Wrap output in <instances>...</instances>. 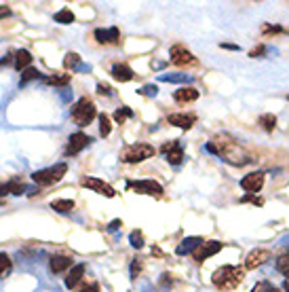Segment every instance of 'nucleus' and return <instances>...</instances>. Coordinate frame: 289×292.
<instances>
[{
	"label": "nucleus",
	"instance_id": "32",
	"mask_svg": "<svg viewBox=\"0 0 289 292\" xmlns=\"http://www.w3.org/2000/svg\"><path fill=\"white\" fill-rule=\"evenodd\" d=\"M287 30L283 26H272V23H264L262 26V34L264 36H272V34H285Z\"/></svg>",
	"mask_w": 289,
	"mask_h": 292
},
{
	"label": "nucleus",
	"instance_id": "44",
	"mask_svg": "<svg viewBox=\"0 0 289 292\" xmlns=\"http://www.w3.org/2000/svg\"><path fill=\"white\" fill-rule=\"evenodd\" d=\"M169 284H173V279H171V275H169V273H165V275H163V279H161V286H169Z\"/></svg>",
	"mask_w": 289,
	"mask_h": 292
},
{
	"label": "nucleus",
	"instance_id": "1",
	"mask_svg": "<svg viewBox=\"0 0 289 292\" xmlns=\"http://www.w3.org/2000/svg\"><path fill=\"white\" fill-rule=\"evenodd\" d=\"M245 277V269H240V267H234V265H224L222 269H218L213 273V284L222 288V290H232L236 288L240 282H243Z\"/></svg>",
	"mask_w": 289,
	"mask_h": 292
},
{
	"label": "nucleus",
	"instance_id": "21",
	"mask_svg": "<svg viewBox=\"0 0 289 292\" xmlns=\"http://www.w3.org/2000/svg\"><path fill=\"white\" fill-rule=\"evenodd\" d=\"M30 64H32V53H30L28 49H19V51L15 53V64H13V66L23 72V70L30 68Z\"/></svg>",
	"mask_w": 289,
	"mask_h": 292
},
{
	"label": "nucleus",
	"instance_id": "12",
	"mask_svg": "<svg viewBox=\"0 0 289 292\" xmlns=\"http://www.w3.org/2000/svg\"><path fill=\"white\" fill-rule=\"evenodd\" d=\"M95 40H98L100 45H118L120 43V30L116 26L108 28V30L98 28L95 30Z\"/></svg>",
	"mask_w": 289,
	"mask_h": 292
},
{
	"label": "nucleus",
	"instance_id": "4",
	"mask_svg": "<svg viewBox=\"0 0 289 292\" xmlns=\"http://www.w3.org/2000/svg\"><path fill=\"white\" fill-rule=\"evenodd\" d=\"M66 172H68L66 163H57V165H53V168L34 172V174H32V180H34L36 184H40V186H49V184H55V182L62 180V178L66 176Z\"/></svg>",
	"mask_w": 289,
	"mask_h": 292
},
{
	"label": "nucleus",
	"instance_id": "19",
	"mask_svg": "<svg viewBox=\"0 0 289 292\" xmlns=\"http://www.w3.org/2000/svg\"><path fill=\"white\" fill-rule=\"evenodd\" d=\"M26 193V184H23L21 180H9L5 184H0V197L5 195H21Z\"/></svg>",
	"mask_w": 289,
	"mask_h": 292
},
{
	"label": "nucleus",
	"instance_id": "33",
	"mask_svg": "<svg viewBox=\"0 0 289 292\" xmlns=\"http://www.w3.org/2000/svg\"><path fill=\"white\" fill-rule=\"evenodd\" d=\"M34 78H40V72L36 68H28V70H23V74H21V83H30V80Z\"/></svg>",
	"mask_w": 289,
	"mask_h": 292
},
{
	"label": "nucleus",
	"instance_id": "7",
	"mask_svg": "<svg viewBox=\"0 0 289 292\" xmlns=\"http://www.w3.org/2000/svg\"><path fill=\"white\" fill-rule=\"evenodd\" d=\"M222 246H224V243L222 241H215V239L213 241H203L201 246L195 250V254H192V256H195L197 263H205L207 259H211V256L218 254L222 250Z\"/></svg>",
	"mask_w": 289,
	"mask_h": 292
},
{
	"label": "nucleus",
	"instance_id": "22",
	"mask_svg": "<svg viewBox=\"0 0 289 292\" xmlns=\"http://www.w3.org/2000/svg\"><path fill=\"white\" fill-rule=\"evenodd\" d=\"M163 83H190L192 76L190 74H182V72H177V74H161L159 76Z\"/></svg>",
	"mask_w": 289,
	"mask_h": 292
},
{
	"label": "nucleus",
	"instance_id": "28",
	"mask_svg": "<svg viewBox=\"0 0 289 292\" xmlns=\"http://www.w3.org/2000/svg\"><path fill=\"white\" fill-rule=\"evenodd\" d=\"M53 19L57 23H72V21H74V13H72L70 9H62V11H57V13L53 15Z\"/></svg>",
	"mask_w": 289,
	"mask_h": 292
},
{
	"label": "nucleus",
	"instance_id": "13",
	"mask_svg": "<svg viewBox=\"0 0 289 292\" xmlns=\"http://www.w3.org/2000/svg\"><path fill=\"white\" fill-rule=\"evenodd\" d=\"M268 259H270V252L264 250V248H258V250H254V252L247 254V259H245V269H258V267H262Z\"/></svg>",
	"mask_w": 289,
	"mask_h": 292
},
{
	"label": "nucleus",
	"instance_id": "25",
	"mask_svg": "<svg viewBox=\"0 0 289 292\" xmlns=\"http://www.w3.org/2000/svg\"><path fill=\"white\" fill-rule=\"evenodd\" d=\"M258 123L262 125V130H266V132H272L274 127H276V116L274 114H262L260 119H258Z\"/></svg>",
	"mask_w": 289,
	"mask_h": 292
},
{
	"label": "nucleus",
	"instance_id": "47",
	"mask_svg": "<svg viewBox=\"0 0 289 292\" xmlns=\"http://www.w3.org/2000/svg\"><path fill=\"white\" fill-rule=\"evenodd\" d=\"M270 292H279V290H276V288H272V290H270Z\"/></svg>",
	"mask_w": 289,
	"mask_h": 292
},
{
	"label": "nucleus",
	"instance_id": "37",
	"mask_svg": "<svg viewBox=\"0 0 289 292\" xmlns=\"http://www.w3.org/2000/svg\"><path fill=\"white\" fill-rule=\"evenodd\" d=\"M274 286L270 284V282H258L256 286H254V290H251V292H270Z\"/></svg>",
	"mask_w": 289,
	"mask_h": 292
},
{
	"label": "nucleus",
	"instance_id": "34",
	"mask_svg": "<svg viewBox=\"0 0 289 292\" xmlns=\"http://www.w3.org/2000/svg\"><path fill=\"white\" fill-rule=\"evenodd\" d=\"M129 243H131V246H133V248H141L143 246V235H141V231H133V233H131V235H129Z\"/></svg>",
	"mask_w": 289,
	"mask_h": 292
},
{
	"label": "nucleus",
	"instance_id": "16",
	"mask_svg": "<svg viewBox=\"0 0 289 292\" xmlns=\"http://www.w3.org/2000/svg\"><path fill=\"white\" fill-rule=\"evenodd\" d=\"M110 74H112L114 80H120V83H129V80L135 78V72L127 64H114L110 68Z\"/></svg>",
	"mask_w": 289,
	"mask_h": 292
},
{
	"label": "nucleus",
	"instance_id": "46",
	"mask_svg": "<svg viewBox=\"0 0 289 292\" xmlns=\"http://www.w3.org/2000/svg\"><path fill=\"white\" fill-rule=\"evenodd\" d=\"M283 290H285V292H289V277H287L285 282H283Z\"/></svg>",
	"mask_w": 289,
	"mask_h": 292
},
{
	"label": "nucleus",
	"instance_id": "40",
	"mask_svg": "<svg viewBox=\"0 0 289 292\" xmlns=\"http://www.w3.org/2000/svg\"><path fill=\"white\" fill-rule=\"evenodd\" d=\"M264 53H266V47H264V45H258L256 49L249 51V57H254V60H256V57H262Z\"/></svg>",
	"mask_w": 289,
	"mask_h": 292
},
{
	"label": "nucleus",
	"instance_id": "20",
	"mask_svg": "<svg viewBox=\"0 0 289 292\" xmlns=\"http://www.w3.org/2000/svg\"><path fill=\"white\" fill-rule=\"evenodd\" d=\"M85 269H87V267L82 265V263L72 267L70 273L66 275V286H68V288H76V284H78L80 279H82V275H85Z\"/></svg>",
	"mask_w": 289,
	"mask_h": 292
},
{
	"label": "nucleus",
	"instance_id": "11",
	"mask_svg": "<svg viewBox=\"0 0 289 292\" xmlns=\"http://www.w3.org/2000/svg\"><path fill=\"white\" fill-rule=\"evenodd\" d=\"M161 153L167 155V161L171 163V165H179V163L184 161V146L177 142V140H173V142H165Z\"/></svg>",
	"mask_w": 289,
	"mask_h": 292
},
{
	"label": "nucleus",
	"instance_id": "30",
	"mask_svg": "<svg viewBox=\"0 0 289 292\" xmlns=\"http://www.w3.org/2000/svg\"><path fill=\"white\" fill-rule=\"evenodd\" d=\"M64 66L66 68H70V70H78L82 64H80V55L78 53H68L66 57H64Z\"/></svg>",
	"mask_w": 289,
	"mask_h": 292
},
{
	"label": "nucleus",
	"instance_id": "2",
	"mask_svg": "<svg viewBox=\"0 0 289 292\" xmlns=\"http://www.w3.org/2000/svg\"><path fill=\"white\" fill-rule=\"evenodd\" d=\"M95 114H98V110H95V104L89 98H80L74 106H72V112H70L72 121H74L78 127L89 125L95 119Z\"/></svg>",
	"mask_w": 289,
	"mask_h": 292
},
{
	"label": "nucleus",
	"instance_id": "6",
	"mask_svg": "<svg viewBox=\"0 0 289 292\" xmlns=\"http://www.w3.org/2000/svg\"><path fill=\"white\" fill-rule=\"evenodd\" d=\"M169 55H171V64H175V66H195L197 64V57L192 55L184 45H173Z\"/></svg>",
	"mask_w": 289,
	"mask_h": 292
},
{
	"label": "nucleus",
	"instance_id": "42",
	"mask_svg": "<svg viewBox=\"0 0 289 292\" xmlns=\"http://www.w3.org/2000/svg\"><path fill=\"white\" fill-rule=\"evenodd\" d=\"M3 17H11V9L7 5H0V19Z\"/></svg>",
	"mask_w": 289,
	"mask_h": 292
},
{
	"label": "nucleus",
	"instance_id": "3",
	"mask_svg": "<svg viewBox=\"0 0 289 292\" xmlns=\"http://www.w3.org/2000/svg\"><path fill=\"white\" fill-rule=\"evenodd\" d=\"M154 155H156L154 146L137 142V144H129L123 153H120V161H123V163H141V161H146V159H150Z\"/></svg>",
	"mask_w": 289,
	"mask_h": 292
},
{
	"label": "nucleus",
	"instance_id": "15",
	"mask_svg": "<svg viewBox=\"0 0 289 292\" xmlns=\"http://www.w3.org/2000/svg\"><path fill=\"white\" fill-rule=\"evenodd\" d=\"M72 267H74V261H72L70 256H64V254H55L53 259L49 261L51 273H64V271L72 269Z\"/></svg>",
	"mask_w": 289,
	"mask_h": 292
},
{
	"label": "nucleus",
	"instance_id": "29",
	"mask_svg": "<svg viewBox=\"0 0 289 292\" xmlns=\"http://www.w3.org/2000/svg\"><path fill=\"white\" fill-rule=\"evenodd\" d=\"M110 132H112L110 116H108V114L104 112V114H100V134H102L104 138H108V136H110Z\"/></svg>",
	"mask_w": 289,
	"mask_h": 292
},
{
	"label": "nucleus",
	"instance_id": "26",
	"mask_svg": "<svg viewBox=\"0 0 289 292\" xmlns=\"http://www.w3.org/2000/svg\"><path fill=\"white\" fill-rule=\"evenodd\" d=\"M276 271L283 273L285 277H289V252L281 254L279 259H276Z\"/></svg>",
	"mask_w": 289,
	"mask_h": 292
},
{
	"label": "nucleus",
	"instance_id": "45",
	"mask_svg": "<svg viewBox=\"0 0 289 292\" xmlns=\"http://www.w3.org/2000/svg\"><path fill=\"white\" fill-rule=\"evenodd\" d=\"M222 49H230V51H238V45H232V43H222Z\"/></svg>",
	"mask_w": 289,
	"mask_h": 292
},
{
	"label": "nucleus",
	"instance_id": "24",
	"mask_svg": "<svg viewBox=\"0 0 289 292\" xmlns=\"http://www.w3.org/2000/svg\"><path fill=\"white\" fill-rule=\"evenodd\" d=\"M13 269V263H11L7 252H0V277H7Z\"/></svg>",
	"mask_w": 289,
	"mask_h": 292
},
{
	"label": "nucleus",
	"instance_id": "39",
	"mask_svg": "<svg viewBox=\"0 0 289 292\" xmlns=\"http://www.w3.org/2000/svg\"><path fill=\"white\" fill-rule=\"evenodd\" d=\"M98 93H100V96H114V89L110 85H106V83H100L98 85Z\"/></svg>",
	"mask_w": 289,
	"mask_h": 292
},
{
	"label": "nucleus",
	"instance_id": "27",
	"mask_svg": "<svg viewBox=\"0 0 289 292\" xmlns=\"http://www.w3.org/2000/svg\"><path fill=\"white\" fill-rule=\"evenodd\" d=\"M70 78H72V74H57V76H49V78H44V80L49 85H53V87H66L70 83Z\"/></svg>",
	"mask_w": 289,
	"mask_h": 292
},
{
	"label": "nucleus",
	"instance_id": "18",
	"mask_svg": "<svg viewBox=\"0 0 289 292\" xmlns=\"http://www.w3.org/2000/svg\"><path fill=\"white\" fill-rule=\"evenodd\" d=\"M203 243V237H184L182 243L175 248L177 256H186V254H195V250Z\"/></svg>",
	"mask_w": 289,
	"mask_h": 292
},
{
	"label": "nucleus",
	"instance_id": "5",
	"mask_svg": "<svg viewBox=\"0 0 289 292\" xmlns=\"http://www.w3.org/2000/svg\"><path fill=\"white\" fill-rule=\"evenodd\" d=\"M129 189H133L139 195H152V197H161L165 191L159 182L154 180H135V182H127Z\"/></svg>",
	"mask_w": 289,
	"mask_h": 292
},
{
	"label": "nucleus",
	"instance_id": "35",
	"mask_svg": "<svg viewBox=\"0 0 289 292\" xmlns=\"http://www.w3.org/2000/svg\"><path fill=\"white\" fill-rule=\"evenodd\" d=\"M139 96H146V98H154L156 93H159V87L156 85H143L141 89H137Z\"/></svg>",
	"mask_w": 289,
	"mask_h": 292
},
{
	"label": "nucleus",
	"instance_id": "8",
	"mask_svg": "<svg viewBox=\"0 0 289 292\" xmlns=\"http://www.w3.org/2000/svg\"><path fill=\"white\" fill-rule=\"evenodd\" d=\"M264 186V172H251L247 176L240 178V189L247 191L249 195H256Z\"/></svg>",
	"mask_w": 289,
	"mask_h": 292
},
{
	"label": "nucleus",
	"instance_id": "31",
	"mask_svg": "<svg viewBox=\"0 0 289 292\" xmlns=\"http://www.w3.org/2000/svg\"><path fill=\"white\" fill-rule=\"evenodd\" d=\"M133 116V110H131L129 106H123V108H118L116 112H114V121L118 123V125H123L127 119H131Z\"/></svg>",
	"mask_w": 289,
	"mask_h": 292
},
{
	"label": "nucleus",
	"instance_id": "17",
	"mask_svg": "<svg viewBox=\"0 0 289 292\" xmlns=\"http://www.w3.org/2000/svg\"><path fill=\"white\" fill-rule=\"evenodd\" d=\"M201 96V91L195 89V87H179L175 93H173V100L177 104H190V102H197Z\"/></svg>",
	"mask_w": 289,
	"mask_h": 292
},
{
	"label": "nucleus",
	"instance_id": "23",
	"mask_svg": "<svg viewBox=\"0 0 289 292\" xmlns=\"http://www.w3.org/2000/svg\"><path fill=\"white\" fill-rule=\"evenodd\" d=\"M51 207L55 210V212L66 214V212H72V210H74V201L72 199H57V201L51 203Z\"/></svg>",
	"mask_w": 289,
	"mask_h": 292
},
{
	"label": "nucleus",
	"instance_id": "43",
	"mask_svg": "<svg viewBox=\"0 0 289 292\" xmlns=\"http://www.w3.org/2000/svg\"><path fill=\"white\" fill-rule=\"evenodd\" d=\"M80 292H100V284H89V286H85Z\"/></svg>",
	"mask_w": 289,
	"mask_h": 292
},
{
	"label": "nucleus",
	"instance_id": "41",
	"mask_svg": "<svg viewBox=\"0 0 289 292\" xmlns=\"http://www.w3.org/2000/svg\"><path fill=\"white\" fill-rule=\"evenodd\" d=\"M118 227H123V223H120V220L116 218V220H112V223L108 225V231H110V233H112V231H118Z\"/></svg>",
	"mask_w": 289,
	"mask_h": 292
},
{
	"label": "nucleus",
	"instance_id": "36",
	"mask_svg": "<svg viewBox=\"0 0 289 292\" xmlns=\"http://www.w3.org/2000/svg\"><path fill=\"white\" fill-rule=\"evenodd\" d=\"M240 203H256V205H264V199H260V197H256V195H245V197H240Z\"/></svg>",
	"mask_w": 289,
	"mask_h": 292
},
{
	"label": "nucleus",
	"instance_id": "38",
	"mask_svg": "<svg viewBox=\"0 0 289 292\" xmlns=\"http://www.w3.org/2000/svg\"><path fill=\"white\" fill-rule=\"evenodd\" d=\"M141 273V261L139 259H133V263H131V277H137Z\"/></svg>",
	"mask_w": 289,
	"mask_h": 292
},
{
	"label": "nucleus",
	"instance_id": "10",
	"mask_svg": "<svg viewBox=\"0 0 289 292\" xmlns=\"http://www.w3.org/2000/svg\"><path fill=\"white\" fill-rule=\"evenodd\" d=\"M91 142V138L87 136V134H82V132H76V134H72L70 138H68V146H66V155L68 157H74V155H78L82 148H85L87 144Z\"/></svg>",
	"mask_w": 289,
	"mask_h": 292
},
{
	"label": "nucleus",
	"instance_id": "14",
	"mask_svg": "<svg viewBox=\"0 0 289 292\" xmlns=\"http://www.w3.org/2000/svg\"><path fill=\"white\" fill-rule=\"evenodd\" d=\"M167 121L171 125L179 127V130H190L192 125L197 123V114H188V112H175V114H169Z\"/></svg>",
	"mask_w": 289,
	"mask_h": 292
},
{
	"label": "nucleus",
	"instance_id": "9",
	"mask_svg": "<svg viewBox=\"0 0 289 292\" xmlns=\"http://www.w3.org/2000/svg\"><path fill=\"white\" fill-rule=\"evenodd\" d=\"M85 189H91L93 193H98V195H104V197H114L116 193H114V189L108 182H104V180H100V178H95V176H87V178H82V182H80Z\"/></svg>",
	"mask_w": 289,
	"mask_h": 292
}]
</instances>
